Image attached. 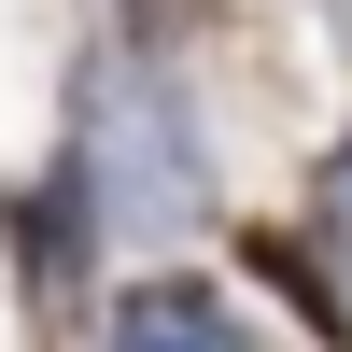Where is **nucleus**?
I'll return each instance as SVG.
<instances>
[{
    "label": "nucleus",
    "mask_w": 352,
    "mask_h": 352,
    "mask_svg": "<svg viewBox=\"0 0 352 352\" xmlns=\"http://www.w3.org/2000/svg\"><path fill=\"white\" fill-rule=\"evenodd\" d=\"M113 352H240V324H226L197 282H141V296L113 310Z\"/></svg>",
    "instance_id": "1"
}]
</instances>
